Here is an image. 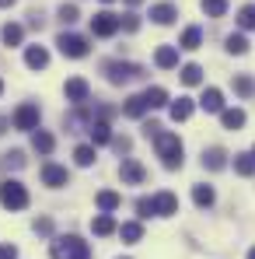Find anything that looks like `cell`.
Masks as SVG:
<instances>
[{
    "label": "cell",
    "instance_id": "obj_1",
    "mask_svg": "<svg viewBox=\"0 0 255 259\" xmlns=\"http://www.w3.org/2000/svg\"><path fill=\"white\" fill-rule=\"evenodd\" d=\"M136 214L140 217H171V214H178V196L168 193V189H161L154 196H140L136 200Z\"/></svg>",
    "mask_w": 255,
    "mask_h": 259
},
{
    "label": "cell",
    "instance_id": "obj_2",
    "mask_svg": "<svg viewBox=\"0 0 255 259\" xmlns=\"http://www.w3.org/2000/svg\"><path fill=\"white\" fill-rule=\"evenodd\" d=\"M154 147H158V158H161V165L165 168H182V154H185V147H182V140H178V133H168V130H158L154 137Z\"/></svg>",
    "mask_w": 255,
    "mask_h": 259
},
{
    "label": "cell",
    "instance_id": "obj_3",
    "mask_svg": "<svg viewBox=\"0 0 255 259\" xmlns=\"http://www.w3.org/2000/svg\"><path fill=\"white\" fill-rule=\"evenodd\" d=\"M49 256L53 259H91V249H87L84 238H77V235H60V238H53Z\"/></svg>",
    "mask_w": 255,
    "mask_h": 259
},
{
    "label": "cell",
    "instance_id": "obj_4",
    "mask_svg": "<svg viewBox=\"0 0 255 259\" xmlns=\"http://www.w3.org/2000/svg\"><path fill=\"white\" fill-rule=\"evenodd\" d=\"M0 207H4V210H25V207H28V189H25L18 179L0 182Z\"/></svg>",
    "mask_w": 255,
    "mask_h": 259
},
{
    "label": "cell",
    "instance_id": "obj_5",
    "mask_svg": "<svg viewBox=\"0 0 255 259\" xmlns=\"http://www.w3.org/2000/svg\"><path fill=\"white\" fill-rule=\"evenodd\" d=\"M105 77H109L112 84H129V81L143 77V67H136V63H129V60H109V63H105Z\"/></svg>",
    "mask_w": 255,
    "mask_h": 259
},
{
    "label": "cell",
    "instance_id": "obj_6",
    "mask_svg": "<svg viewBox=\"0 0 255 259\" xmlns=\"http://www.w3.org/2000/svg\"><path fill=\"white\" fill-rule=\"evenodd\" d=\"M56 46H60V53H63V56H70V60H84L87 53H91L87 39H84V35H77V32H60Z\"/></svg>",
    "mask_w": 255,
    "mask_h": 259
},
{
    "label": "cell",
    "instance_id": "obj_7",
    "mask_svg": "<svg viewBox=\"0 0 255 259\" xmlns=\"http://www.w3.org/2000/svg\"><path fill=\"white\" fill-rule=\"evenodd\" d=\"M39 119H42V112H39V105H35V102H25V105H18V109H14V130L35 133V130H39Z\"/></svg>",
    "mask_w": 255,
    "mask_h": 259
},
{
    "label": "cell",
    "instance_id": "obj_8",
    "mask_svg": "<svg viewBox=\"0 0 255 259\" xmlns=\"http://www.w3.org/2000/svg\"><path fill=\"white\" fill-rule=\"evenodd\" d=\"M119 28H123V25H119V14H112V11H98V14L91 18V32H94L98 39H112Z\"/></svg>",
    "mask_w": 255,
    "mask_h": 259
},
{
    "label": "cell",
    "instance_id": "obj_9",
    "mask_svg": "<svg viewBox=\"0 0 255 259\" xmlns=\"http://www.w3.org/2000/svg\"><path fill=\"white\" fill-rule=\"evenodd\" d=\"M63 95H67L70 105H84L87 98H91V84H87L84 77H70V81L63 84Z\"/></svg>",
    "mask_w": 255,
    "mask_h": 259
},
{
    "label": "cell",
    "instance_id": "obj_10",
    "mask_svg": "<svg viewBox=\"0 0 255 259\" xmlns=\"http://www.w3.org/2000/svg\"><path fill=\"white\" fill-rule=\"evenodd\" d=\"M42 182L49 186V189H60V186L70 182V172H67L63 165H56V161H45L42 165Z\"/></svg>",
    "mask_w": 255,
    "mask_h": 259
},
{
    "label": "cell",
    "instance_id": "obj_11",
    "mask_svg": "<svg viewBox=\"0 0 255 259\" xmlns=\"http://www.w3.org/2000/svg\"><path fill=\"white\" fill-rule=\"evenodd\" d=\"M119 175H123V182H126V186H140V182H147V168H143L140 161H133V158H123Z\"/></svg>",
    "mask_w": 255,
    "mask_h": 259
},
{
    "label": "cell",
    "instance_id": "obj_12",
    "mask_svg": "<svg viewBox=\"0 0 255 259\" xmlns=\"http://www.w3.org/2000/svg\"><path fill=\"white\" fill-rule=\"evenodd\" d=\"M25 67L28 70H45L49 67V49L45 46H28L25 49Z\"/></svg>",
    "mask_w": 255,
    "mask_h": 259
},
{
    "label": "cell",
    "instance_id": "obj_13",
    "mask_svg": "<svg viewBox=\"0 0 255 259\" xmlns=\"http://www.w3.org/2000/svg\"><path fill=\"white\" fill-rule=\"evenodd\" d=\"M175 18H178V7H175L171 0H165V4H154V7H150V21H154V25H171Z\"/></svg>",
    "mask_w": 255,
    "mask_h": 259
},
{
    "label": "cell",
    "instance_id": "obj_14",
    "mask_svg": "<svg viewBox=\"0 0 255 259\" xmlns=\"http://www.w3.org/2000/svg\"><path fill=\"white\" fill-rule=\"evenodd\" d=\"M94 203H98V210H101V214H116V210H119V203H123V196H119L116 189H101V193L94 196Z\"/></svg>",
    "mask_w": 255,
    "mask_h": 259
},
{
    "label": "cell",
    "instance_id": "obj_15",
    "mask_svg": "<svg viewBox=\"0 0 255 259\" xmlns=\"http://www.w3.org/2000/svg\"><path fill=\"white\" fill-rule=\"evenodd\" d=\"M199 105H203L207 112H224V91H220V88H203Z\"/></svg>",
    "mask_w": 255,
    "mask_h": 259
},
{
    "label": "cell",
    "instance_id": "obj_16",
    "mask_svg": "<svg viewBox=\"0 0 255 259\" xmlns=\"http://www.w3.org/2000/svg\"><path fill=\"white\" fill-rule=\"evenodd\" d=\"M87 133H91V144H94V147H101V144H112V126H109L105 119H91Z\"/></svg>",
    "mask_w": 255,
    "mask_h": 259
},
{
    "label": "cell",
    "instance_id": "obj_17",
    "mask_svg": "<svg viewBox=\"0 0 255 259\" xmlns=\"http://www.w3.org/2000/svg\"><path fill=\"white\" fill-rule=\"evenodd\" d=\"M192 112H196V105H192V98H175V102L168 105V116L175 119V123H185V119H189Z\"/></svg>",
    "mask_w": 255,
    "mask_h": 259
},
{
    "label": "cell",
    "instance_id": "obj_18",
    "mask_svg": "<svg viewBox=\"0 0 255 259\" xmlns=\"http://www.w3.org/2000/svg\"><path fill=\"white\" fill-rule=\"evenodd\" d=\"M91 231H94L98 238H109V235L119 231V224H116V217H112V214H98L94 221H91Z\"/></svg>",
    "mask_w": 255,
    "mask_h": 259
},
{
    "label": "cell",
    "instance_id": "obj_19",
    "mask_svg": "<svg viewBox=\"0 0 255 259\" xmlns=\"http://www.w3.org/2000/svg\"><path fill=\"white\" fill-rule=\"evenodd\" d=\"M224 165H227V151H224V147H207V151H203V168L220 172Z\"/></svg>",
    "mask_w": 255,
    "mask_h": 259
},
{
    "label": "cell",
    "instance_id": "obj_20",
    "mask_svg": "<svg viewBox=\"0 0 255 259\" xmlns=\"http://www.w3.org/2000/svg\"><path fill=\"white\" fill-rule=\"evenodd\" d=\"M154 63H158L161 70H175V67H178V49H175V46H161V49L154 53Z\"/></svg>",
    "mask_w": 255,
    "mask_h": 259
},
{
    "label": "cell",
    "instance_id": "obj_21",
    "mask_svg": "<svg viewBox=\"0 0 255 259\" xmlns=\"http://www.w3.org/2000/svg\"><path fill=\"white\" fill-rule=\"evenodd\" d=\"M150 109H147V102H143V95H133V98H126V105H123V116H129V119H143Z\"/></svg>",
    "mask_w": 255,
    "mask_h": 259
},
{
    "label": "cell",
    "instance_id": "obj_22",
    "mask_svg": "<svg viewBox=\"0 0 255 259\" xmlns=\"http://www.w3.org/2000/svg\"><path fill=\"white\" fill-rule=\"evenodd\" d=\"M213 200H217V193H213V186H192V203L199 207V210H207V207H213Z\"/></svg>",
    "mask_w": 255,
    "mask_h": 259
},
{
    "label": "cell",
    "instance_id": "obj_23",
    "mask_svg": "<svg viewBox=\"0 0 255 259\" xmlns=\"http://www.w3.org/2000/svg\"><path fill=\"white\" fill-rule=\"evenodd\" d=\"M199 46H203V28L199 25H189L182 32V39H178V49H199Z\"/></svg>",
    "mask_w": 255,
    "mask_h": 259
},
{
    "label": "cell",
    "instance_id": "obj_24",
    "mask_svg": "<svg viewBox=\"0 0 255 259\" xmlns=\"http://www.w3.org/2000/svg\"><path fill=\"white\" fill-rule=\"evenodd\" d=\"M178 77H182V84H185V88L203 84V67H199V63H185V67L178 70Z\"/></svg>",
    "mask_w": 255,
    "mask_h": 259
},
{
    "label": "cell",
    "instance_id": "obj_25",
    "mask_svg": "<svg viewBox=\"0 0 255 259\" xmlns=\"http://www.w3.org/2000/svg\"><path fill=\"white\" fill-rule=\"evenodd\" d=\"M234 172L241 175V179H252V175H255V154H252V151L234 154Z\"/></svg>",
    "mask_w": 255,
    "mask_h": 259
},
{
    "label": "cell",
    "instance_id": "obj_26",
    "mask_svg": "<svg viewBox=\"0 0 255 259\" xmlns=\"http://www.w3.org/2000/svg\"><path fill=\"white\" fill-rule=\"evenodd\" d=\"M0 39H4V46H21L25 42V28L14 25V21H7V25L0 28Z\"/></svg>",
    "mask_w": 255,
    "mask_h": 259
},
{
    "label": "cell",
    "instance_id": "obj_27",
    "mask_svg": "<svg viewBox=\"0 0 255 259\" xmlns=\"http://www.w3.org/2000/svg\"><path fill=\"white\" fill-rule=\"evenodd\" d=\"M32 147H35L39 154H53L56 137H53V133H45V130H35V133H32Z\"/></svg>",
    "mask_w": 255,
    "mask_h": 259
},
{
    "label": "cell",
    "instance_id": "obj_28",
    "mask_svg": "<svg viewBox=\"0 0 255 259\" xmlns=\"http://www.w3.org/2000/svg\"><path fill=\"white\" fill-rule=\"evenodd\" d=\"M143 102H147V109H165V105H168V91L154 84V88L143 91Z\"/></svg>",
    "mask_w": 255,
    "mask_h": 259
},
{
    "label": "cell",
    "instance_id": "obj_29",
    "mask_svg": "<svg viewBox=\"0 0 255 259\" xmlns=\"http://www.w3.org/2000/svg\"><path fill=\"white\" fill-rule=\"evenodd\" d=\"M220 123H224V130H241L245 126V109H224Z\"/></svg>",
    "mask_w": 255,
    "mask_h": 259
},
{
    "label": "cell",
    "instance_id": "obj_30",
    "mask_svg": "<svg viewBox=\"0 0 255 259\" xmlns=\"http://www.w3.org/2000/svg\"><path fill=\"white\" fill-rule=\"evenodd\" d=\"M94 158H98V154H94V144H81V147H74V161H77L81 168H91Z\"/></svg>",
    "mask_w": 255,
    "mask_h": 259
},
{
    "label": "cell",
    "instance_id": "obj_31",
    "mask_svg": "<svg viewBox=\"0 0 255 259\" xmlns=\"http://www.w3.org/2000/svg\"><path fill=\"white\" fill-rule=\"evenodd\" d=\"M119 235H123V242L133 245V242H140V238H143V224H140V221H126V224L119 228Z\"/></svg>",
    "mask_w": 255,
    "mask_h": 259
},
{
    "label": "cell",
    "instance_id": "obj_32",
    "mask_svg": "<svg viewBox=\"0 0 255 259\" xmlns=\"http://www.w3.org/2000/svg\"><path fill=\"white\" fill-rule=\"evenodd\" d=\"M234 91H238L241 98H252V95H255V77H248V74H238V77H234Z\"/></svg>",
    "mask_w": 255,
    "mask_h": 259
},
{
    "label": "cell",
    "instance_id": "obj_33",
    "mask_svg": "<svg viewBox=\"0 0 255 259\" xmlns=\"http://www.w3.org/2000/svg\"><path fill=\"white\" fill-rule=\"evenodd\" d=\"M227 53H234V56H245V53H248V39H245L241 32L227 35Z\"/></svg>",
    "mask_w": 255,
    "mask_h": 259
},
{
    "label": "cell",
    "instance_id": "obj_34",
    "mask_svg": "<svg viewBox=\"0 0 255 259\" xmlns=\"http://www.w3.org/2000/svg\"><path fill=\"white\" fill-rule=\"evenodd\" d=\"M238 28H245V32L255 28V4H245V7L238 11Z\"/></svg>",
    "mask_w": 255,
    "mask_h": 259
},
{
    "label": "cell",
    "instance_id": "obj_35",
    "mask_svg": "<svg viewBox=\"0 0 255 259\" xmlns=\"http://www.w3.org/2000/svg\"><path fill=\"white\" fill-rule=\"evenodd\" d=\"M4 168H7V172H21V168H25V154H21V151H7V154H4Z\"/></svg>",
    "mask_w": 255,
    "mask_h": 259
},
{
    "label": "cell",
    "instance_id": "obj_36",
    "mask_svg": "<svg viewBox=\"0 0 255 259\" xmlns=\"http://www.w3.org/2000/svg\"><path fill=\"white\" fill-rule=\"evenodd\" d=\"M203 11L210 18H224L227 14V0H203Z\"/></svg>",
    "mask_w": 255,
    "mask_h": 259
},
{
    "label": "cell",
    "instance_id": "obj_37",
    "mask_svg": "<svg viewBox=\"0 0 255 259\" xmlns=\"http://www.w3.org/2000/svg\"><path fill=\"white\" fill-rule=\"evenodd\" d=\"M77 18H81L77 4H63V7H60V21H63V25H74Z\"/></svg>",
    "mask_w": 255,
    "mask_h": 259
},
{
    "label": "cell",
    "instance_id": "obj_38",
    "mask_svg": "<svg viewBox=\"0 0 255 259\" xmlns=\"http://www.w3.org/2000/svg\"><path fill=\"white\" fill-rule=\"evenodd\" d=\"M119 25H123V28H126V32H136V28H140V21H136V14H133V11H129V14H123V18H119Z\"/></svg>",
    "mask_w": 255,
    "mask_h": 259
},
{
    "label": "cell",
    "instance_id": "obj_39",
    "mask_svg": "<svg viewBox=\"0 0 255 259\" xmlns=\"http://www.w3.org/2000/svg\"><path fill=\"white\" fill-rule=\"evenodd\" d=\"M32 228H35V235H53V221H49V217H39Z\"/></svg>",
    "mask_w": 255,
    "mask_h": 259
},
{
    "label": "cell",
    "instance_id": "obj_40",
    "mask_svg": "<svg viewBox=\"0 0 255 259\" xmlns=\"http://www.w3.org/2000/svg\"><path fill=\"white\" fill-rule=\"evenodd\" d=\"M112 147H116L119 154H126L129 147H133V140H129V137H112Z\"/></svg>",
    "mask_w": 255,
    "mask_h": 259
},
{
    "label": "cell",
    "instance_id": "obj_41",
    "mask_svg": "<svg viewBox=\"0 0 255 259\" xmlns=\"http://www.w3.org/2000/svg\"><path fill=\"white\" fill-rule=\"evenodd\" d=\"M0 259H18V249L14 245H0Z\"/></svg>",
    "mask_w": 255,
    "mask_h": 259
},
{
    "label": "cell",
    "instance_id": "obj_42",
    "mask_svg": "<svg viewBox=\"0 0 255 259\" xmlns=\"http://www.w3.org/2000/svg\"><path fill=\"white\" fill-rule=\"evenodd\" d=\"M11 4H14V0H0V7H11Z\"/></svg>",
    "mask_w": 255,
    "mask_h": 259
},
{
    "label": "cell",
    "instance_id": "obj_43",
    "mask_svg": "<svg viewBox=\"0 0 255 259\" xmlns=\"http://www.w3.org/2000/svg\"><path fill=\"white\" fill-rule=\"evenodd\" d=\"M248 259H255V249H248Z\"/></svg>",
    "mask_w": 255,
    "mask_h": 259
},
{
    "label": "cell",
    "instance_id": "obj_44",
    "mask_svg": "<svg viewBox=\"0 0 255 259\" xmlns=\"http://www.w3.org/2000/svg\"><path fill=\"white\" fill-rule=\"evenodd\" d=\"M0 95H4V81H0Z\"/></svg>",
    "mask_w": 255,
    "mask_h": 259
},
{
    "label": "cell",
    "instance_id": "obj_45",
    "mask_svg": "<svg viewBox=\"0 0 255 259\" xmlns=\"http://www.w3.org/2000/svg\"><path fill=\"white\" fill-rule=\"evenodd\" d=\"M101 4H112V0H101Z\"/></svg>",
    "mask_w": 255,
    "mask_h": 259
},
{
    "label": "cell",
    "instance_id": "obj_46",
    "mask_svg": "<svg viewBox=\"0 0 255 259\" xmlns=\"http://www.w3.org/2000/svg\"><path fill=\"white\" fill-rule=\"evenodd\" d=\"M252 154H255V147H252Z\"/></svg>",
    "mask_w": 255,
    "mask_h": 259
},
{
    "label": "cell",
    "instance_id": "obj_47",
    "mask_svg": "<svg viewBox=\"0 0 255 259\" xmlns=\"http://www.w3.org/2000/svg\"><path fill=\"white\" fill-rule=\"evenodd\" d=\"M119 259H123V256H119Z\"/></svg>",
    "mask_w": 255,
    "mask_h": 259
}]
</instances>
